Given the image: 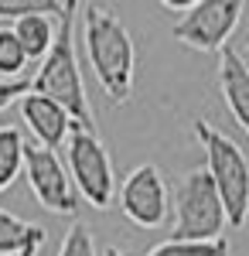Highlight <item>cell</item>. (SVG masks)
<instances>
[{
  "instance_id": "cell-1",
  "label": "cell",
  "mask_w": 249,
  "mask_h": 256,
  "mask_svg": "<svg viewBox=\"0 0 249 256\" xmlns=\"http://www.w3.org/2000/svg\"><path fill=\"white\" fill-rule=\"evenodd\" d=\"M76 14H78V0H65L62 10H58L55 44L48 48L38 72L31 76V92L48 96L72 116L76 126L96 134V116H92V106L86 96V82H82V68H78V55H76Z\"/></svg>"
},
{
  "instance_id": "cell-2",
  "label": "cell",
  "mask_w": 249,
  "mask_h": 256,
  "mask_svg": "<svg viewBox=\"0 0 249 256\" xmlns=\"http://www.w3.org/2000/svg\"><path fill=\"white\" fill-rule=\"evenodd\" d=\"M78 10H82L86 55H89V65L96 72L102 92L113 102H126L136 79V48L126 24L116 14L102 10L99 4H78Z\"/></svg>"
},
{
  "instance_id": "cell-3",
  "label": "cell",
  "mask_w": 249,
  "mask_h": 256,
  "mask_svg": "<svg viewBox=\"0 0 249 256\" xmlns=\"http://www.w3.org/2000/svg\"><path fill=\"white\" fill-rule=\"evenodd\" d=\"M194 140L205 150V171H208L215 192L222 198L226 208V222L229 226H242L249 216V160L242 147L229 140L222 130H215L208 120H194Z\"/></svg>"
},
{
  "instance_id": "cell-4",
  "label": "cell",
  "mask_w": 249,
  "mask_h": 256,
  "mask_svg": "<svg viewBox=\"0 0 249 256\" xmlns=\"http://www.w3.org/2000/svg\"><path fill=\"white\" fill-rule=\"evenodd\" d=\"M226 208L205 168H192L174 192V226L171 239L178 242H215L226 229Z\"/></svg>"
},
{
  "instance_id": "cell-5",
  "label": "cell",
  "mask_w": 249,
  "mask_h": 256,
  "mask_svg": "<svg viewBox=\"0 0 249 256\" xmlns=\"http://www.w3.org/2000/svg\"><path fill=\"white\" fill-rule=\"evenodd\" d=\"M65 168L76 184L78 198H86L92 208H110L116 195V174H113V158L99 134L72 126L65 140Z\"/></svg>"
},
{
  "instance_id": "cell-6",
  "label": "cell",
  "mask_w": 249,
  "mask_h": 256,
  "mask_svg": "<svg viewBox=\"0 0 249 256\" xmlns=\"http://www.w3.org/2000/svg\"><path fill=\"white\" fill-rule=\"evenodd\" d=\"M239 18H242L239 0H194L188 14H181V20L171 28V34L174 41L194 52H222L232 31L239 28Z\"/></svg>"
},
{
  "instance_id": "cell-7",
  "label": "cell",
  "mask_w": 249,
  "mask_h": 256,
  "mask_svg": "<svg viewBox=\"0 0 249 256\" xmlns=\"http://www.w3.org/2000/svg\"><path fill=\"white\" fill-rule=\"evenodd\" d=\"M24 174L41 208L55 212V216H76L82 198L76 184L68 178V168L58 160L55 150H44L38 144H24Z\"/></svg>"
},
{
  "instance_id": "cell-8",
  "label": "cell",
  "mask_w": 249,
  "mask_h": 256,
  "mask_svg": "<svg viewBox=\"0 0 249 256\" xmlns=\"http://www.w3.org/2000/svg\"><path fill=\"white\" fill-rule=\"evenodd\" d=\"M120 208L136 229H157L168 218V184L154 164H140L123 178Z\"/></svg>"
},
{
  "instance_id": "cell-9",
  "label": "cell",
  "mask_w": 249,
  "mask_h": 256,
  "mask_svg": "<svg viewBox=\"0 0 249 256\" xmlns=\"http://www.w3.org/2000/svg\"><path fill=\"white\" fill-rule=\"evenodd\" d=\"M18 106H20V120L28 123V130H31L34 144L44 147V150H58V147L68 140L72 126H76L72 116H68L58 102H52L48 96L28 92V96L18 99Z\"/></svg>"
},
{
  "instance_id": "cell-10",
  "label": "cell",
  "mask_w": 249,
  "mask_h": 256,
  "mask_svg": "<svg viewBox=\"0 0 249 256\" xmlns=\"http://www.w3.org/2000/svg\"><path fill=\"white\" fill-rule=\"evenodd\" d=\"M218 89H222V99L229 106L232 120L249 134V68L246 58L232 44L218 52Z\"/></svg>"
},
{
  "instance_id": "cell-11",
  "label": "cell",
  "mask_w": 249,
  "mask_h": 256,
  "mask_svg": "<svg viewBox=\"0 0 249 256\" xmlns=\"http://www.w3.org/2000/svg\"><path fill=\"white\" fill-rule=\"evenodd\" d=\"M48 229L0 208V256H38Z\"/></svg>"
},
{
  "instance_id": "cell-12",
  "label": "cell",
  "mask_w": 249,
  "mask_h": 256,
  "mask_svg": "<svg viewBox=\"0 0 249 256\" xmlns=\"http://www.w3.org/2000/svg\"><path fill=\"white\" fill-rule=\"evenodd\" d=\"M55 20L48 18V14H28V18L14 20V34H18L20 48H24V55H28V62L34 58H44L48 55V48L55 44Z\"/></svg>"
},
{
  "instance_id": "cell-13",
  "label": "cell",
  "mask_w": 249,
  "mask_h": 256,
  "mask_svg": "<svg viewBox=\"0 0 249 256\" xmlns=\"http://www.w3.org/2000/svg\"><path fill=\"white\" fill-rule=\"evenodd\" d=\"M24 171V134L18 126H0V192H7Z\"/></svg>"
},
{
  "instance_id": "cell-14",
  "label": "cell",
  "mask_w": 249,
  "mask_h": 256,
  "mask_svg": "<svg viewBox=\"0 0 249 256\" xmlns=\"http://www.w3.org/2000/svg\"><path fill=\"white\" fill-rule=\"evenodd\" d=\"M144 256H229V242L226 236L215 242H178V239H164Z\"/></svg>"
},
{
  "instance_id": "cell-15",
  "label": "cell",
  "mask_w": 249,
  "mask_h": 256,
  "mask_svg": "<svg viewBox=\"0 0 249 256\" xmlns=\"http://www.w3.org/2000/svg\"><path fill=\"white\" fill-rule=\"evenodd\" d=\"M28 55L20 48L14 28H0V79H20Z\"/></svg>"
},
{
  "instance_id": "cell-16",
  "label": "cell",
  "mask_w": 249,
  "mask_h": 256,
  "mask_svg": "<svg viewBox=\"0 0 249 256\" xmlns=\"http://www.w3.org/2000/svg\"><path fill=\"white\" fill-rule=\"evenodd\" d=\"M62 4L65 0H0V20L4 18L20 20V18H28V14H48V18L55 14L58 18Z\"/></svg>"
},
{
  "instance_id": "cell-17",
  "label": "cell",
  "mask_w": 249,
  "mask_h": 256,
  "mask_svg": "<svg viewBox=\"0 0 249 256\" xmlns=\"http://www.w3.org/2000/svg\"><path fill=\"white\" fill-rule=\"evenodd\" d=\"M58 256H99L96 253V242H92V232H89L86 222H76V226L65 232Z\"/></svg>"
},
{
  "instance_id": "cell-18",
  "label": "cell",
  "mask_w": 249,
  "mask_h": 256,
  "mask_svg": "<svg viewBox=\"0 0 249 256\" xmlns=\"http://www.w3.org/2000/svg\"><path fill=\"white\" fill-rule=\"evenodd\" d=\"M31 92V76H20V79H0V113L10 106V102H18L20 96H28Z\"/></svg>"
},
{
  "instance_id": "cell-19",
  "label": "cell",
  "mask_w": 249,
  "mask_h": 256,
  "mask_svg": "<svg viewBox=\"0 0 249 256\" xmlns=\"http://www.w3.org/2000/svg\"><path fill=\"white\" fill-rule=\"evenodd\" d=\"M106 256H126V253H120V250H106Z\"/></svg>"
},
{
  "instance_id": "cell-20",
  "label": "cell",
  "mask_w": 249,
  "mask_h": 256,
  "mask_svg": "<svg viewBox=\"0 0 249 256\" xmlns=\"http://www.w3.org/2000/svg\"><path fill=\"white\" fill-rule=\"evenodd\" d=\"M246 58H249V48H246Z\"/></svg>"
},
{
  "instance_id": "cell-21",
  "label": "cell",
  "mask_w": 249,
  "mask_h": 256,
  "mask_svg": "<svg viewBox=\"0 0 249 256\" xmlns=\"http://www.w3.org/2000/svg\"><path fill=\"white\" fill-rule=\"evenodd\" d=\"M246 68H249V65H246Z\"/></svg>"
}]
</instances>
